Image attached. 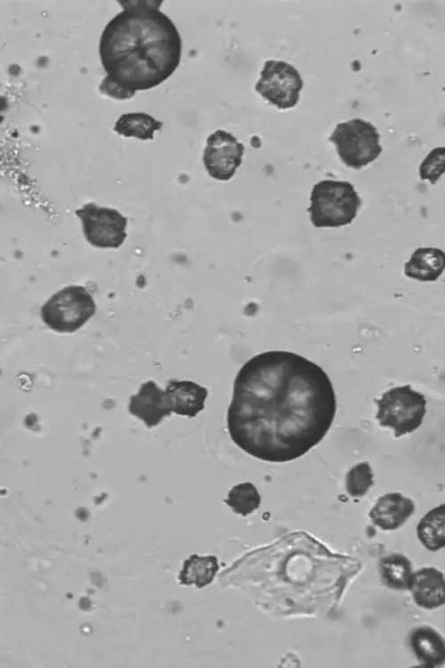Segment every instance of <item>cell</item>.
Segmentation results:
<instances>
[{"mask_svg": "<svg viewBox=\"0 0 445 668\" xmlns=\"http://www.w3.org/2000/svg\"><path fill=\"white\" fill-rule=\"evenodd\" d=\"M336 409L325 371L288 351H268L249 359L234 379L227 411L233 443L270 462L295 460L329 430Z\"/></svg>", "mask_w": 445, "mask_h": 668, "instance_id": "cell-1", "label": "cell"}, {"mask_svg": "<svg viewBox=\"0 0 445 668\" xmlns=\"http://www.w3.org/2000/svg\"><path fill=\"white\" fill-rule=\"evenodd\" d=\"M123 11L105 26L99 55L107 76L125 89H152L176 70L182 38L158 1H118Z\"/></svg>", "mask_w": 445, "mask_h": 668, "instance_id": "cell-2", "label": "cell"}, {"mask_svg": "<svg viewBox=\"0 0 445 668\" xmlns=\"http://www.w3.org/2000/svg\"><path fill=\"white\" fill-rule=\"evenodd\" d=\"M307 211L315 227H342L356 217L362 200L347 181L322 180L313 185Z\"/></svg>", "mask_w": 445, "mask_h": 668, "instance_id": "cell-3", "label": "cell"}, {"mask_svg": "<svg viewBox=\"0 0 445 668\" xmlns=\"http://www.w3.org/2000/svg\"><path fill=\"white\" fill-rule=\"evenodd\" d=\"M96 305L90 292L81 285H69L51 296L41 306L44 324L60 333H72L95 314Z\"/></svg>", "mask_w": 445, "mask_h": 668, "instance_id": "cell-4", "label": "cell"}, {"mask_svg": "<svg viewBox=\"0 0 445 668\" xmlns=\"http://www.w3.org/2000/svg\"><path fill=\"white\" fill-rule=\"evenodd\" d=\"M375 402L379 425L392 428L395 437L416 430L426 411L425 395L413 390L410 385L392 387Z\"/></svg>", "mask_w": 445, "mask_h": 668, "instance_id": "cell-5", "label": "cell"}, {"mask_svg": "<svg viewBox=\"0 0 445 668\" xmlns=\"http://www.w3.org/2000/svg\"><path fill=\"white\" fill-rule=\"evenodd\" d=\"M379 138L374 125L353 118L337 124L329 141L336 145L340 159L347 167L360 169L381 154Z\"/></svg>", "mask_w": 445, "mask_h": 668, "instance_id": "cell-6", "label": "cell"}, {"mask_svg": "<svg viewBox=\"0 0 445 668\" xmlns=\"http://www.w3.org/2000/svg\"><path fill=\"white\" fill-rule=\"evenodd\" d=\"M255 84V90L266 101L280 110L295 107L303 86L298 70L283 61L268 60L264 62Z\"/></svg>", "mask_w": 445, "mask_h": 668, "instance_id": "cell-7", "label": "cell"}, {"mask_svg": "<svg viewBox=\"0 0 445 668\" xmlns=\"http://www.w3.org/2000/svg\"><path fill=\"white\" fill-rule=\"evenodd\" d=\"M76 215L81 220L85 240L92 246L117 248L124 243L127 218L117 209L90 202L77 209Z\"/></svg>", "mask_w": 445, "mask_h": 668, "instance_id": "cell-8", "label": "cell"}, {"mask_svg": "<svg viewBox=\"0 0 445 668\" xmlns=\"http://www.w3.org/2000/svg\"><path fill=\"white\" fill-rule=\"evenodd\" d=\"M244 151V144L231 133L217 129L206 140L203 163L212 178L228 181L241 165Z\"/></svg>", "mask_w": 445, "mask_h": 668, "instance_id": "cell-9", "label": "cell"}, {"mask_svg": "<svg viewBox=\"0 0 445 668\" xmlns=\"http://www.w3.org/2000/svg\"><path fill=\"white\" fill-rule=\"evenodd\" d=\"M128 411L151 428L174 412L172 396L166 388L163 390L155 381L148 380L140 386L136 395H131Z\"/></svg>", "mask_w": 445, "mask_h": 668, "instance_id": "cell-10", "label": "cell"}, {"mask_svg": "<svg viewBox=\"0 0 445 668\" xmlns=\"http://www.w3.org/2000/svg\"><path fill=\"white\" fill-rule=\"evenodd\" d=\"M414 501L400 493H386L376 501L368 516L383 530L399 528L413 514Z\"/></svg>", "mask_w": 445, "mask_h": 668, "instance_id": "cell-11", "label": "cell"}, {"mask_svg": "<svg viewBox=\"0 0 445 668\" xmlns=\"http://www.w3.org/2000/svg\"><path fill=\"white\" fill-rule=\"evenodd\" d=\"M409 590L421 607L433 609L445 602L444 576L434 567H423L413 573Z\"/></svg>", "mask_w": 445, "mask_h": 668, "instance_id": "cell-12", "label": "cell"}, {"mask_svg": "<svg viewBox=\"0 0 445 668\" xmlns=\"http://www.w3.org/2000/svg\"><path fill=\"white\" fill-rule=\"evenodd\" d=\"M409 643L416 658L422 665L437 667L444 663V639L432 627L415 628L409 634Z\"/></svg>", "mask_w": 445, "mask_h": 668, "instance_id": "cell-13", "label": "cell"}, {"mask_svg": "<svg viewBox=\"0 0 445 668\" xmlns=\"http://www.w3.org/2000/svg\"><path fill=\"white\" fill-rule=\"evenodd\" d=\"M166 388L171 394L174 413L193 418L204 409L206 387L190 380L171 379Z\"/></svg>", "mask_w": 445, "mask_h": 668, "instance_id": "cell-14", "label": "cell"}, {"mask_svg": "<svg viewBox=\"0 0 445 668\" xmlns=\"http://www.w3.org/2000/svg\"><path fill=\"white\" fill-rule=\"evenodd\" d=\"M445 268L443 250L433 248H418L405 264L404 273L409 278L421 281H435Z\"/></svg>", "mask_w": 445, "mask_h": 668, "instance_id": "cell-15", "label": "cell"}, {"mask_svg": "<svg viewBox=\"0 0 445 668\" xmlns=\"http://www.w3.org/2000/svg\"><path fill=\"white\" fill-rule=\"evenodd\" d=\"M219 570L217 558L214 555H190L184 560L178 579L181 585H195L203 588L211 583Z\"/></svg>", "mask_w": 445, "mask_h": 668, "instance_id": "cell-16", "label": "cell"}, {"mask_svg": "<svg viewBox=\"0 0 445 668\" xmlns=\"http://www.w3.org/2000/svg\"><path fill=\"white\" fill-rule=\"evenodd\" d=\"M163 123L144 112H128L121 115L114 124L113 130L125 138L152 140L154 132L158 131Z\"/></svg>", "mask_w": 445, "mask_h": 668, "instance_id": "cell-17", "label": "cell"}, {"mask_svg": "<svg viewBox=\"0 0 445 668\" xmlns=\"http://www.w3.org/2000/svg\"><path fill=\"white\" fill-rule=\"evenodd\" d=\"M417 537L429 550L436 551L445 545V506L441 504L428 511L417 526Z\"/></svg>", "mask_w": 445, "mask_h": 668, "instance_id": "cell-18", "label": "cell"}, {"mask_svg": "<svg viewBox=\"0 0 445 668\" xmlns=\"http://www.w3.org/2000/svg\"><path fill=\"white\" fill-rule=\"evenodd\" d=\"M383 582L393 590H409L412 576L411 562L402 554H389L379 560Z\"/></svg>", "mask_w": 445, "mask_h": 668, "instance_id": "cell-19", "label": "cell"}, {"mask_svg": "<svg viewBox=\"0 0 445 668\" xmlns=\"http://www.w3.org/2000/svg\"><path fill=\"white\" fill-rule=\"evenodd\" d=\"M224 502L233 512L245 517L259 508L261 497L252 483L245 482L233 486Z\"/></svg>", "mask_w": 445, "mask_h": 668, "instance_id": "cell-20", "label": "cell"}, {"mask_svg": "<svg viewBox=\"0 0 445 668\" xmlns=\"http://www.w3.org/2000/svg\"><path fill=\"white\" fill-rule=\"evenodd\" d=\"M372 468L368 461L353 466L346 475L345 487L352 497L364 496L374 485Z\"/></svg>", "mask_w": 445, "mask_h": 668, "instance_id": "cell-21", "label": "cell"}, {"mask_svg": "<svg viewBox=\"0 0 445 668\" xmlns=\"http://www.w3.org/2000/svg\"><path fill=\"white\" fill-rule=\"evenodd\" d=\"M445 172V148L433 149L425 158L419 167V175L422 180H429L435 184Z\"/></svg>", "mask_w": 445, "mask_h": 668, "instance_id": "cell-22", "label": "cell"}, {"mask_svg": "<svg viewBox=\"0 0 445 668\" xmlns=\"http://www.w3.org/2000/svg\"><path fill=\"white\" fill-rule=\"evenodd\" d=\"M99 90L102 94L115 100H127L135 95V92L123 88L112 81L108 76L102 79Z\"/></svg>", "mask_w": 445, "mask_h": 668, "instance_id": "cell-23", "label": "cell"}]
</instances>
